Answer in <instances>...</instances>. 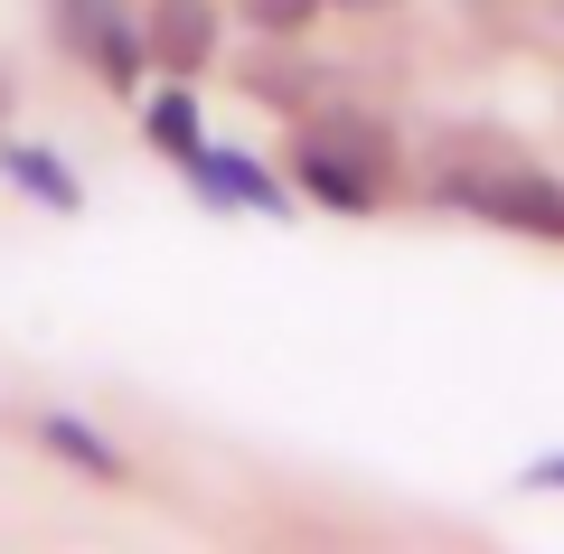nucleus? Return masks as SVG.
<instances>
[{"mask_svg":"<svg viewBox=\"0 0 564 554\" xmlns=\"http://www.w3.org/2000/svg\"><path fill=\"white\" fill-rule=\"evenodd\" d=\"M527 489H564V452H545V460H527Z\"/></svg>","mask_w":564,"mask_h":554,"instance_id":"11","label":"nucleus"},{"mask_svg":"<svg viewBox=\"0 0 564 554\" xmlns=\"http://www.w3.org/2000/svg\"><path fill=\"white\" fill-rule=\"evenodd\" d=\"M329 10H395V0H329Z\"/></svg>","mask_w":564,"mask_h":554,"instance_id":"12","label":"nucleus"},{"mask_svg":"<svg viewBox=\"0 0 564 554\" xmlns=\"http://www.w3.org/2000/svg\"><path fill=\"white\" fill-rule=\"evenodd\" d=\"M180 178L198 188L207 207H226V217H273V226H282L292 207H302V198H292V178H282L273 160L236 151V141H198V151L180 160Z\"/></svg>","mask_w":564,"mask_h":554,"instance_id":"3","label":"nucleus"},{"mask_svg":"<svg viewBox=\"0 0 564 554\" xmlns=\"http://www.w3.org/2000/svg\"><path fill=\"white\" fill-rule=\"evenodd\" d=\"M85 66H95L104 85H113V95H141V85H151V47H141V10L132 0H113V10H104L95 29H85V47H76Z\"/></svg>","mask_w":564,"mask_h":554,"instance_id":"8","label":"nucleus"},{"mask_svg":"<svg viewBox=\"0 0 564 554\" xmlns=\"http://www.w3.org/2000/svg\"><path fill=\"white\" fill-rule=\"evenodd\" d=\"M0 178H10L29 207H47V217H85V178H76V160L47 151V141H0Z\"/></svg>","mask_w":564,"mask_h":554,"instance_id":"6","label":"nucleus"},{"mask_svg":"<svg viewBox=\"0 0 564 554\" xmlns=\"http://www.w3.org/2000/svg\"><path fill=\"white\" fill-rule=\"evenodd\" d=\"M433 207H462L480 226H508V236L564 245V170H545L527 141L508 132H443L433 141V178H423Z\"/></svg>","mask_w":564,"mask_h":554,"instance_id":"1","label":"nucleus"},{"mask_svg":"<svg viewBox=\"0 0 564 554\" xmlns=\"http://www.w3.org/2000/svg\"><path fill=\"white\" fill-rule=\"evenodd\" d=\"M321 10H329V0H236V20L254 29V39H292V47L321 29Z\"/></svg>","mask_w":564,"mask_h":554,"instance_id":"10","label":"nucleus"},{"mask_svg":"<svg viewBox=\"0 0 564 554\" xmlns=\"http://www.w3.org/2000/svg\"><path fill=\"white\" fill-rule=\"evenodd\" d=\"M39 452L57 460V470L95 479V489H122V479H132V452H122L113 433H95L85 414H66V404H47V414H39Z\"/></svg>","mask_w":564,"mask_h":554,"instance_id":"5","label":"nucleus"},{"mask_svg":"<svg viewBox=\"0 0 564 554\" xmlns=\"http://www.w3.org/2000/svg\"><path fill=\"white\" fill-rule=\"evenodd\" d=\"M263 47H273V57H245V95L273 104V113H311V104L329 95V76L292 57V39H263Z\"/></svg>","mask_w":564,"mask_h":554,"instance_id":"9","label":"nucleus"},{"mask_svg":"<svg viewBox=\"0 0 564 554\" xmlns=\"http://www.w3.org/2000/svg\"><path fill=\"white\" fill-rule=\"evenodd\" d=\"M217 0H151L141 10V47H151V76H207L217 66Z\"/></svg>","mask_w":564,"mask_h":554,"instance_id":"4","label":"nucleus"},{"mask_svg":"<svg viewBox=\"0 0 564 554\" xmlns=\"http://www.w3.org/2000/svg\"><path fill=\"white\" fill-rule=\"evenodd\" d=\"M141 141L180 170L188 151L207 141V113H198V76H161V85H141Z\"/></svg>","mask_w":564,"mask_h":554,"instance_id":"7","label":"nucleus"},{"mask_svg":"<svg viewBox=\"0 0 564 554\" xmlns=\"http://www.w3.org/2000/svg\"><path fill=\"white\" fill-rule=\"evenodd\" d=\"M282 178H292V198L329 207V217H377L395 188V132L348 104H311V113H292Z\"/></svg>","mask_w":564,"mask_h":554,"instance_id":"2","label":"nucleus"}]
</instances>
